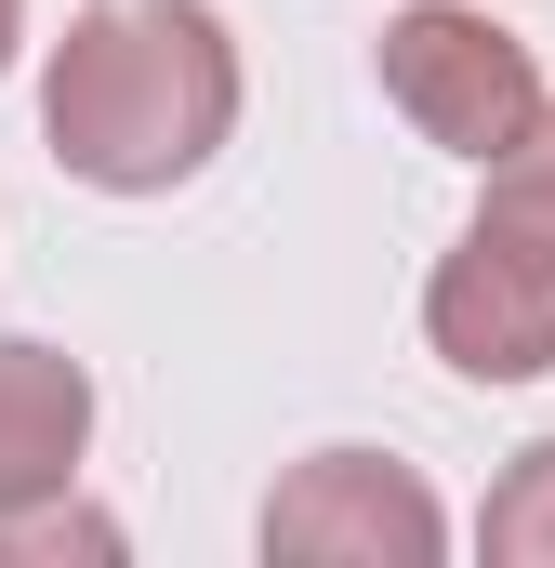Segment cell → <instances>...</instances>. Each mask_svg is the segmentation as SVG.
I'll list each match as a JSON object with an SVG mask.
<instances>
[{"label":"cell","mask_w":555,"mask_h":568,"mask_svg":"<svg viewBox=\"0 0 555 568\" xmlns=\"http://www.w3.org/2000/svg\"><path fill=\"white\" fill-rule=\"evenodd\" d=\"M239 133V40L212 0H80L40 53V145L93 199H172Z\"/></svg>","instance_id":"6da1fadb"},{"label":"cell","mask_w":555,"mask_h":568,"mask_svg":"<svg viewBox=\"0 0 555 568\" xmlns=\"http://www.w3.org/2000/svg\"><path fill=\"white\" fill-rule=\"evenodd\" d=\"M371 67H384V106H397L436 159H503V145L529 133V106H543L529 40H516L503 13H476V0H411Z\"/></svg>","instance_id":"7a4b0ae2"},{"label":"cell","mask_w":555,"mask_h":568,"mask_svg":"<svg viewBox=\"0 0 555 568\" xmlns=\"http://www.w3.org/2000/svg\"><path fill=\"white\" fill-rule=\"evenodd\" d=\"M265 556L278 568H436L450 556V503L397 449H304L265 489Z\"/></svg>","instance_id":"3957f363"},{"label":"cell","mask_w":555,"mask_h":568,"mask_svg":"<svg viewBox=\"0 0 555 568\" xmlns=\"http://www.w3.org/2000/svg\"><path fill=\"white\" fill-rule=\"evenodd\" d=\"M423 344H436L463 384H543L555 371V252L529 225L476 212V225L436 252V278H423Z\"/></svg>","instance_id":"277c9868"},{"label":"cell","mask_w":555,"mask_h":568,"mask_svg":"<svg viewBox=\"0 0 555 568\" xmlns=\"http://www.w3.org/2000/svg\"><path fill=\"white\" fill-rule=\"evenodd\" d=\"M93 463V371L40 331H0V516L80 489Z\"/></svg>","instance_id":"5b68a950"},{"label":"cell","mask_w":555,"mask_h":568,"mask_svg":"<svg viewBox=\"0 0 555 568\" xmlns=\"http://www.w3.org/2000/svg\"><path fill=\"white\" fill-rule=\"evenodd\" d=\"M476 556L555 568V436H529V449L490 476V503H476Z\"/></svg>","instance_id":"8992f818"},{"label":"cell","mask_w":555,"mask_h":568,"mask_svg":"<svg viewBox=\"0 0 555 568\" xmlns=\"http://www.w3.org/2000/svg\"><path fill=\"white\" fill-rule=\"evenodd\" d=\"M476 172H490V212H503V225H529V239L555 252V93L529 106V133L503 145V159H476Z\"/></svg>","instance_id":"52a82bcc"},{"label":"cell","mask_w":555,"mask_h":568,"mask_svg":"<svg viewBox=\"0 0 555 568\" xmlns=\"http://www.w3.org/2000/svg\"><path fill=\"white\" fill-rule=\"evenodd\" d=\"M40 556H120V516H93L80 489H53V503L0 516V568H40Z\"/></svg>","instance_id":"ba28073f"},{"label":"cell","mask_w":555,"mask_h":568,"mask_svg":"<svg viewBox=\"0 0 555 568\" xmlns=\"http://www.w3.org/2000/svg\"><path fill=\"white\" fill-rule=\"evenodd\" d=\"M13 53H27V0H0V80H13Z\"/></svg>","instance_id":"9c48e42d"}]
</instances>
